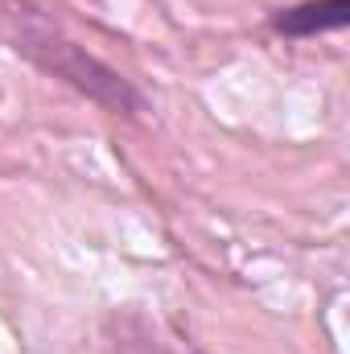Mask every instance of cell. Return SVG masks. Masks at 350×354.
Segmentation results:
<instances>
[{
	"label": "cell",
	"mask_w": 350,
	"mask_h": 354,
	"mask_svg": "<svg viewBox=\"0 0 350 354\" xmlns=\"http://www.w3.org/2000/svg\"><path fill=\"white\" fill-rule=\"evenodd\" d=\"M0 25H4V33L12 41V50L33 71H42L46 79L71 87L75 95H83L103 115L140 120L149 111L145 91L136 87L124 71H116L111 62H103L99 54H91L79 37H71L33 0H0Z\"/></svg>",
	"instance_id": "1"
},
{
	"label": "cell",
	"mask_w": 350,
	"mask_h": 354,
	"mask_svg": "<svg viewBox=\"0 0 350 354\" xmlns=\"http://www.w3.org/2000/svg\"><path fill=\"white\" fill-rule=\"evenodd\" d=\"M350 25V0H297L268 12V33L284 41H313L326 33H342Z\"/></svg>",
	"instance_id": "2"
}]
</instances>
